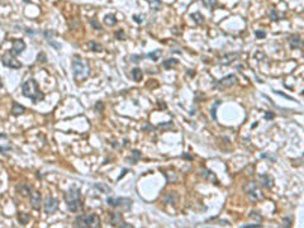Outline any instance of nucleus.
I'll return each mask as SVG.
<instances>
[{
  "label": "nucleus",
  "mask_w": 304,
  "mask_h": 228,
  "mask_svg": "<svg viewBox=\"0 0 304 228\" xmlns=\"http://www.w3.org/2000/svg\"><path fill=\"white\" fill-rule=\"evenodd\" d=\"M162 55V52L160 51V50H156V51H152V52H150L148 55H147V57H150L152 61H157L160 58V56Z\"/></svg>",
  "instance_id": "b1692460"
},
{
  "label": "nucleus",
  "mask_w": 304,
  "mask_h": 228,
  "mask_svg": "<svg viewBox=\"0 0 304 228\" xmlns=\"http://www.w3.org/2000/svg\"><path fill=\"white\" fill-rule=\"evenodd\" d=\"M204 4L206 5V7H213V5H216L217 0H203Z\"/></svg>",
  "instance_id": "f704fd0d"
},
{
  "label": "nucleus",
  "mask_w": 304,
  "mask_h": 228,
  "mask_svg": "<svg viewBox=\"0 0 304 228\" xmlns=\"http://www.w3.org/2000/svg\"><path fill=\"white\" fill-rule=\"evenodd\" d=\"M26 33H27L28 36H34V34H36L34 30H33V29H29V28H27V29H26Z\"/></svg>",
  "instance_id": "49530a36"
},
{
  "label": "nucleus",
  "mask_w": 304,
  "mask_h": 228,
  "mask_svg": "<svg viewBox=\"0 0 304 228\" xmlns=\"http://www.w3.org/2000/svg\"><path fill=\"white\" fill-rule=\"evenodd\" d=\"M11 148L9 146H7V147H3V146H0V153H7V152H9Z\"/></svg>",
  "instance_id": "58836bf2"
},
{
  "label": "nucleus",
  "mask_w": 304,
  "mask_h": 228,
  "mask_svg": "<svg viewBox=\"0 0 304 228\" xmlns=\"http://www.w3.org/2000/svg\"><path fill=\"white\" fill-rule=\"evenodd\" d=\"M65 199L69 211H71L72 213L79 212L82 208V203L80 200V190L76 188H71L67 192V194L65 195Z\"/></svg>",
  "instance_id": "f03ea898"
},
{
  "label": "nucleus",
  "mask_w": 304,
  "mask_h": 228,
  "mask_svg": "<svg viewBox=\"0 0 304 228\" xmlns=\"http://www.w3.org/2000/svg\"><path fill=\"white\" fill-rule=\"evenodd\" d=\"M238 57V53H229V55H226V56H223L222 58H219V64H223V65H229L234 58Z\"/></svg>",
  "instance_id": "f8f14e48"
},
{
  "label": "nucleus",
  "mask_w": 304,
  "mask_h": 228,
  "mask_svg": "<svg viewBox=\"0 0 304 228\" xmlns=\"http://www.w3.org/2000/svg\"><path fill=\"white\" fill-rule=\"evenodd\" d=\"M163 200H165V203H167V204H174V203L178 201V194L170 192V193H167L165 198H163Z\"/></svg>",
  "instance_id": "f3484780"
},
{
  "label": "nucleus",
  "mask_w": 304,
  "mask_h": 228,
  "mask_svg": "<svg viewBox=\"0 0 304 228\" xmlns=\"http://www.w3.org/2000/svg\"><path fill=\"white\" fill-rule=\"evenodd\" d=\"M2 86H3V84H2V79H0V88H2Z\"/></svg>",
  "instance_id": "8fccbe9b"
},
{
  "label": "nucleus",
  "mask_w": 304,
  "mask_h": 228,
  "mask_svg": "<svg viewBox=\"0 0 304 228\" xmlns=\"http://www.w3.org/2000/svg\"><path fill=\"white\" fill-rule=\"evenodd\" d=\"M260 179L262 180V185H264L265 188H267V189H270V188L274 185V180H272V177H270V176H267V175H260Z\"/></svg>",
  "instance_id": "dca6fc26"
},
{
  "label": "nucleus",
  "mask_w": 304,
  "mask_h": 228,
  "mask_svg": "<svg viewBox=\"0 0 304 228\" xmlns=\"http://www.w3.org/2000/svg\"><path fill=\"white\" fill-rule=\"evenodd\" d=\"M284 223H285L284 224L285 227H290L291 226V218H285L284 219Z\"/></svg>",
  "instance_id": "37998d69"
},
{
  "label": "nucleus",
  "mask_w": 304,
  "mask_h": 228,
  "mask_svg": "<svg viewBox=\"0 0 304 228\" xmlns=\"http://www.w3.org/2000/svg\"><path fill=\"white\" fill-rule=\"evenodd\" d=\"M18 219H19V222H20L22 224H27L28 222H29V219H30V215H29V214H27V213L20 212V213H19V217H18Z\"/></svg>",
  "instance_id": "4be33fe9"
},
{
  "label": "nucleus",
  "mask_w": 304,
  "mask_h": 228,
  "mask_svg": "<svg viewBox=\"0 0 304 228\" xmlns=\"http://www.w3.org/2000/svg\"><path fill=\"white\" fill-rule=\"evenodd\" d=\"M24 112H26V108H24L23 105H20L19 103L13 102V108H11V114H13V115H20V114H23Z\"/></svg>",
  "instance_id": "9b49d317"
},
{
  "label": "nucleus",
  "mask_w": 304,
  "mask_h": 228,
  "mask_svg": "<svg viewBox=\"0 0 304 228\" xmlns=\"http://www.w3.org/2000/svg\"><path fill=\"white\" fill-rule=\"evenodd\" d=\"M219 104H221V102H219V100H217V102H216V104L213 105L212 110H210V115H212V118L214 119V120L217 119V108L219 107Z\"/></svg>",
  "instance_id": "393cba45"
},
{
  "label": "nucleus",
  "mask_w": 304,
  "mask_h": 228,
  "mask_svg": "<svg viewBox=\"0 0 304 228\" xmlns=\"http://www.w3.org/2000/svg\"><path fill=\"white\" fill-rule=\"evenodd\" d=\"M94 186H95L96 189H99L100 192H105V193H108V192H109V189H108L107 186H104V185H100V184H95Z\"/></svg>",
  "instance_id": "c85d7f7f"
},
{
  "label": "nucleus",
  "mask_w": 304,
  "mask_h": 228,
  "mask_svg": "<svg viewBox=\"0 0 304 228\" xmlns=\"http://www.w3.org/2000/svg\"><path fill=\"white\" fill-rule=\"evenodd\" d=\"M24 50H26V43H24V41L23 39H14L11 50L9 52L13 55V56H18V55H20Z\"/></svg>",
  "instance_id": "0eeeda50"
},
{
  "label": "nucleus",
  "mask_w": 304,
  "mask_h": 228,
  "mask_svg": "<svg viewBox=\"0 0 304 228\" xmlns=\"http://www.w3.org/2000/svg\"><path fill=\"white\" fill-rule=\"evenodd\" d=\"M103 108H104V105H103V103H101V102H98V103L95 104V110H96L98 113H100V112H101Z\"/></svg>",
  "instance_id": "7c9ffc66"
},
{
  "label": "nucleus",
  "mask_w": 304,
  "mask_h": 228,
  "mask_svg": "<svg viewBox=\"0 0 304 228\" xmlns=\"http://www.w3.org/2000/svg\"><path fill=\"white\" fill-rule=\"evenodd\" d=\"M127 172H128V169H123V170H122V172H120V175L118 176V180H120V179L122 177H123L126 174H127Z\"/></svg>",
  "instance_id": "a18cd8bd"
},
{
  "label": "nucleus",
  "mask_w": 304,
  "mask_h": 228,
  "mask_svg": "<svg viewBox=\"0 0 304 228\" xmlns=\"http://www.w3.org/2000/svg\"><path fill=\"white\" fill-rule=\"evenodd\" d=\"M274 117H275V114H274L272 112H267V113L265 114V119H267V120H269V119H272Z\"/></svg>",
  "instance_id": "79ce46f5"
},
{
  "label": "nucleus",
  "mask_w": 304,
  "mask_h": 228,
  "mask_svg": "<svg viewBox=\"0 0 304 228\" xmlns=\"http://www.w3.org/2000/svg\"><path fill=\"white\" fill-rule=\"evenodd\" d=\"M151 5H152V8H155V9L159 10L161 8V2H160V0H152Z\"/></svg>",
  "instance_id": "cd10ccee"
},
{
  "label": "nucleus",
  "mask_w": 304,
  "mask_h": 228,
  "mask_svg": "<svg viewBox=\"0 0 304 228\" xmlns=\"http://www.w3.org/2000/svg\"><path fill=\"white\" fill-rule=\"evenodd\" d=\"M132 77L135 81H141L142 77H143V72L141 69H138V67H136V69L132 70Z\"/></svg>",
  "instance_id": "a211bd4d"
},
{
  "label": "nucleus",
  "mask_w": 304,
  "mask_h": 228,
  "mask_svg": "<svg viewBox=\"0 0 304 228\" xmlns=\"http://www.w3.org/2000/svg\"><path fill=\"white\" fill-rule=\"evenodd\" d=\"M270 18L272 20H278L279 18H278V14H276V11H275V9H272L271 11H270Z\"/></svg>",
  "instance_id": "e433bc0d"
},
{
  "label": "nucleus",
  "mask_w": 304,
  "mask_h": 228,
  "mask_svg": "<svg viewBox=\"0 0 304 228\" xmlns=\"http://www.w3.org/2000/svg\"><path fill=\"white\" fill-rule=\"evenodd\" d=\"M107 203L110 207H123L124 209H129L132 205V200L128 198H113V196H109L107 199Z\"/></svg>",
  "instance_id": "423d86ee"
},
{
  "label": "nucleus",
  "mask_w": 304,
  "mask_h": 228,
  "mask_svg": "<svg viewBox=\"0 0 304 228\" xmlns=\"http://www.w3.org/2000/svg\"><path fill=\"white\" fill-rule=\"evenodd\" d=\"M90 24H91V26H93L95 29H100V26H99L98 23H96V20H95V19H91V20H90Z\"/></svg>",
  "instance_id": "a19ab883"
},
{
  "label": "nucleus",
  "mask_w": 304,
  "mask_h": 228,
  "mask_svg": "<svg viewBox=\"0 0 304 228\" xmlns=\"http://www.w3.org/2000/svg\"><path fill=\"white\" fill-rule=\"evenodd\" d=\"M2 62L4 66L10 67V69H20L22 64L19 61L15 60V56H13L10 52H5L3 56H2Z\"/></svg>",
  "instance_id": "39448f33"
},
{
  "label": "nucleus",
  "mask_w": 304,
  "mask_h": 228,
  "mask_svg": "<svg viewBox=\"0 0 304 228\" xmlns=\"http://www.w3.org/2000/svg\"><path fill=\"white\" fill-rule=\"evenodd\" d=\"M72 67H74V75L76 79H85L90 72L89 65L79 57H75L74 62H72Z\"/></svg>",
  "instance_id": "20e7f679"
},
{
  "label": "nucleus",
  "mask_w": 304,
  "mask_h": 228,
  "mask_svg": "<svg viewBox=\"0 0 304 228\" xmlns=\"http://www.w3.org/2000/svg\"><path fill=\"white\" fill-rule=\"evenodd\" d=\"M133 19H135L138 24L143 23V19H144V15H133Z\"/></svg>",
  "instance_id": "c756f323"
},
{
  "label": "nucleus",
  "mask_w": 304,
  "mask_h": 228,
  "mask_svg": "<svg viewBox=\"0 0 304 228\" xmlns=\"http://www.w3.org/2000/svg\"><path fill=\"white\" fill-rule=\"evenodd\" d=\"M191 19H193V20H195V23H197V24H203V22H204V17H203V14H202V13H199V11H197V13L191 14Z\"/></svg>",
  "instance_id": "aec40b11"
},
{
  "label": "nucleus",
  "mask_w": 304,
  "mask_h": 228,
  "mask_svg": "<svg viewBox=\"0 0 304 228\" xmlns=\"http://www.w3.org/2000/svg\"><path fill=\"white\" fill-rule=\"evenodd\" d=\"M104 24L108 27H113L117 24V18H115L114 14H107L104 17Z\"/></svg>",
  "instance_id": "2eb2a0df"
},
{
  "label": "nucleus",
  "mask_w": 304,
  "mask_h": 228,
  "mask_svg": "<svg viewBox=\"0 0 304 228\" xmlns=\"http://www.w3.org/2000/svg\"><path fill=\"white\" fill-rule=\"evenodd\" d=\"M90 48H91V51H95V52H100L103 48H101V46L100 45H98L96 42H90Z\"/></svg>",
  "instance_id": "a878e982"
},
{
  "label": "nucleus",
  "mask_w": 304,
  "mask_h": 228,
  "mask_svg": "<svg viewBox=\"0 0 304 228\" xmlns=\"http://www.w3.org/2000/svg\"><path fill=\"white\" fill-rule=\"evenodd\" d=\"M141 152H139V151H137V150H135V151H132V157H133V160H132V164H136V161H137V160L138 158H141Z\"/></svg>",
  "instance_id": "bb28decb"
},
{
  "label": "nucleus",
  "mask_w": 304,
  "mask_h": 228,
  "mask_svg": "<svg viewBox=\"0 0 304 228\" xmlns=\"http://www.w3.org/2000/svg\"><path fill=\"white\" fill-rule=\"evenodd\" d=\"M202 175H203V176H204L208 181L214 183V184H217V185H218V180H217V177H216V175L213 174L212 171H209V170H202Z\"/></svg>",
  "instance_id": "4468645a"
},
{
  "label": "nucleus",
  "mask_w": 304,
  "mask_h": 228,
  "mask_svg": "<svg viewBox=\"0 0 304 228\" xmlns=\"http://www.w3.org/2000/svg\"><path fill=\"white\" fill-rule=\"evenodd\" d=\"M179 64V61L178 60H176V58H169V60H166V61H163V67H165V69H171V67H174V66H176V65H178Z\"/></svg>",
  "instance_id": "6ab92c4d"
},
{
  "label": "nucleus",
  "mask_w": 304,
  "mask_h": 228,
  "mask_svg": "<svg viewBox=\"0 0 304 228\" xmlns=\"http://www.w3.org/2000/svg\"><path fill=\"white\" fill-rule=\"evenodd\" d=\"M75 226L81 227V228H98V227H100V220H99L98 215L94 213L81 214V215H79V217H76Z\"/></svg>",
  "instance_id": "7ed1b4c3"
},
{
  "label": "nucleus",
  "mask_w": 304,
  "mask_h": 228,
  "mask_svg": "<svg viewBox=\"0 0 304 228\" xmlns=\"http://www.w3.org/2000/svg\"><path fill=\"white\" fill-rule=\"evenodd\" d=\"M41 203H42V196L39 192H34L30 195V205H32L33 209H39L41 208Z\"/></svg>",
  "instance_id": "9d476101"
},
{
  "label": "nucleus",
  "mask_w": 304,
  "mask_h": 228,
  "mask_svg": "<svg viewBox=\"0 0 304 228\" xmlns=\"http://www.w3.org/2000/svg\"><path fill=\"white\" fill-rule=\"evenodd\" d=\"M48 45H50V46H53L54 48H56V50H60V48H61V46L58 45V43H56V42H54V41H52V39H50V41H48Z\"/></svg>",
  "instance_id": "4c0bfd02"
},
{
  "label": "nucleus",
  "mask_w": 304,
  "mask_h": 228,
  "mask_svg": "<svg viewBox=\"0 0 304 228\" xmlns=\"http://www.w3.org/2000/svg\"><path fill=\"white\" fill-rule=\"evenodd\" d=\"M0 138H7V136H5V134H2V133H0Z\"/></svg>",
  "instance_id": "de8ad7c7"
},
{
  "label": "nucleus",
  "mask_w": 304,
  "mask_h": 228,
  "mask_svg": "<svg viewBox=\"0 0 304 228\" xmlns=\"http://www.w3.org/2000/svg\"><path fill=\"white\" fill-rule=\"evenodd\" d=\"M275 93L279 94V95H281V96H284V98H287V99L293 100V98H291V96H289V95H287V94H283V93H280V91H278V90H275Z\"/></svg>",
  "instance_id": "c03bdc74"
},
{
  "label": "nucleus",
  "mask_w": 304,
  "mask_h": 228,
  "mask_svg": "<svg viewBox=\"0 0 304 228\" xmlns=\"http://www.w3.org/2000/svg\"><path fill=\"white\" fill-rule=\"evenodd\" d=\"M17 190H18V192H20L19 194H22L23 196H27V195L29 194V192H30L29 186H27V185H18V186H17Z\"/></svg>",
  "instance_id": "5701e85b"
},
{
  "label": "nucleus",
  "mask_w": 304,
  "mask_h": 228,
  "mask_svg": "<svg viewBox=\"0 0 304 228\" xmlns=\"http://www.w3.org/2000/svg\"><path fill=\"white\" fill-rule=\"evenodd\" d=\"M261 227V224H259V223H253V224H245V226H242V228H260Z\"/></svg>",
  "instance_id": "c9c22d12"
},
{
  "label": "nucleus",
  "mask_w": 304,
  "mask_h": 228,
  "mask_svg": "<svg viewBox=\"0 0 304 228\" xmlns=\"http://www.w3.org/2000/svg\"><path fill=\"white\" fill-rule=\"evenodd\" d=\"M255 34H256L257 38H265V37H266V33L264 32V30H256Z\"/></svg>",
  "instance_id": "72a5a7b5"
},
{
  "label": "nucleus",
  "mask_w": 304,
  "mask_h": 228,
  "mask_svg": "<svg viewBox=\"0 0 304 228\" xmlns=\"http://www.w3.org/2000/svg\"><path fill=\"white\" fill-rule=\"evenodd\" d=\"M53 32H51V30H45V32H43V36L45 37H47V39L48 41H50V39H52V37H53Z\"/></svg>",
  "instance_id": "2f4dec72"
},
{
  "label": "nucleus",
  "mask_w": 304,
  "mask_h": 228,
  "mask_svg": "<svg viewBox=\"0 0 304 228\" xmlns=\"http://www.w3.org/2000/svg\"><path fill=\"white\" fill-rule=\"evenodd\" d=\"M115 37H117L118 39H120V41L126 38V36H124V33L122 32V30H117V32H115Z\"/></svg>",
  "instance_id": "473e14b6"
},
{
  "label": "nucleus",
  "mask_w": 304,
  "mask_h": 228,
  "mask_svg": "<svg viewBox=\"0 0 304 228\" xmlns=\"http://www.w3.org/2000/svg\"><path fill=\"white\" fill-rule=\"evenodd\" d=\"M289 43H290V47L291 48H299L302 46V39H300V37L298 36V34H294V36L290 37Z\"/></svg>",
  "instance_id": "ddd939ff"
},
{
  "label": "nucleus",
  "mask_w": 304,
  "mask_h": 228,
  "mask_svg": "<svg viewBox=\"0 0 304 228\" xmlns=\"http://www.w3.org/2000/svg\"><path fill=\"white\" fill-rule=\"evenodd\" d=\"M237 83V77L234 75H227L226 77H223L218 84H219V88H231Z\"/></svg>",
  "instance_id": "1a4fd4ad"
},
{
  "label": "nucleus",
  "mask_w": 304,
  "mask_h": 228,
  "mask_svg": "<svg viewBox=\"0 0 304 228\" xmlns=\"http://www.w3.org/2000/svg\"><path fill=\"white\" fill-rule=\"evenodd\" d=\"M118 223H122V214L120 213H114L112 215V218H110V224L115 226V224H118Z\"/></svg>",
  "instance_id": "412c9836"
},
{
  "label": "nucleus",
  "mask_w": 304,
  "mask_h": 228,
  "mask_svg": "<svg viewBox=\"0 0 304 228\" xmlns=\"http://www.w3.org/2000/svg\"><path fill=\"white\" fill-rule=\"evenodd\" d=\"M23 2H24V3H29V2H30V0H23Z\"/></svg>",
  "instance_id": "09e8293b"
},
{
  "label": "nucleus",
  "mask_w": 304,
  "mask_h": 228,
  "mask_svg": "<svg viewBox=\"0 0 304 228\" xmlns=\"http://www.w3.org/2000/svg\"><path fill=\"white\" fill-rule=\"evenodd\" d=\"M38 61H39V62H46L47 58H46V56H45V53H39V55H38Z\"/></svg>",
  "instance_id": "ea45409f"
},
{
  "label": "nucleus",
  "mask_w": 304,
  "mask_h": 228,
  "mask_svg": "<svg viewBox=\"0 0 304 228\" xmlns=\"http://www.w3.org/2000/svg\"><path fill=\"white\" fill-rule=\"evenodd\" d=\"M22 91H23V95L29 98V99L32 100L34 104H37L41 100L45 99V95L41 91L39 86H38L37 81H36L34 79L27 80V81L22 85Z\"/></svg>",
  "instance_id": "f257e3e1"
},
{
  "label": "nucleus",
  "mask_w": 304,
  "mask_h": 228,
  "mask_svg": "<svg viewBox=\"0 0 304 228\" xmlns=\"http://www.w3.org/2000/svg\"><path fill=\"white\" fill-rule=\"evenodd\" d=\"M57 209H58V200L52 198V196H50L45 203V212L47 214H52V213L56 212Z\"/></svg>",
  "instance_id": "6e6552de"
}]
</instances>
